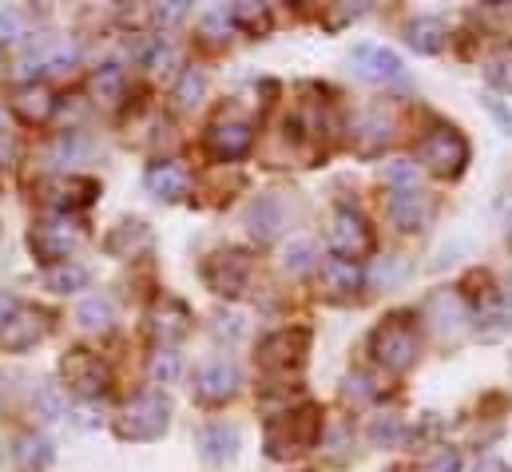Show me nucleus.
I'll return each instance as SVG.
<instances>
[{
    "instance_id": "423d86ee",
    "label": "nucleus",
    "mask_w": 512,
    "mask_h": 472,
    "mask_svg": "<svg viewBox=\"0 0 512 472\" xmlns=\"http://www.w3.org/2000/svg\"><path fill=\"white\" fill-rule=\"evenodd\" d=\"M330 250L342 258V262H362L374 254V231L370 223L358 215V211H338L330 219V231H326Z\"/></svg>"
},
{
    "instance_id": "b1692460",
    "label": "nucleus",
    "mask_w": 512,
    "mask_h": 472,
    "mask_svg": "<svg viewBox=\"0 0 512 472\" xmlns=\"http://www.w3.org/2000/svg\"><path fill=\"white\" fill-rule=\"evenodd\" d=\"M76 318H80V326L84 330H112V322H116V306H112V298L108 294H92V298H84L80 302V310H76Z\"/></svg>"
},
{
    "instance_id": "6ab92c4d",
    "label": "nucleus",
    "mask_w": 512,
    "mask_h": 472,
    "mask_svg": "<svg viewBox=\"0 0 512 472\" xmlns=\"http://www.w3.org/2000/svg\"><path fill=\"white\" fill-rule=\"evenodd\" d=\"M72 60H76V48L68 40H36L24 64H36V72H64Z\"/></svg>"
},
{
    "instance_id": "f8f14e48",
    "label": "nucleus",
    "mask_w": 512,
    "mask_h": 472,
    "mask_svg": "<svg viewBox=\"0 0 512 472\" xmlns=\"http://www.w3.org/2000/svg\"><path fill=\"white\" fill-rule=\"evenodd\" d=\"M203 143H207V151L215 159H243L251 151V143H255V131H251L247 119H219V123H211Z\"/></svg>"
},
{
    "instance_id": "9d476101",
    "label": "nucleus",
    "mask_w": 512,
    "mask_h": 472,
    "mask_svg": "<svg viewBox=\"0 0 512 472\" xmlns=\"http://www.w3.org/2000/svg\"><path fill=\"white\" fill-rule=\"evenodd\" d=\"M389 219H393L405 235L425 231V223L433 219V199H429L425 191H417V187H393V191H389Z\"/></svg>"
},
{
    "instance_id": "79ce46f5",
    "label": "nucleus",
    "mask_w": 512,
    "mask_h": 472,
    "mask_svg": "<svg viewBox=\"0 0 512 472\" xmlns=\"http://www.w3.org/2000/svg\"><path fill=\"white\" fill-rule=\"evenodd\" d=\"M477 472H512L505 461H497V457H485V461H477Z\"/></svg>"
},
{
    "instance_id": "9b49d317",
    "label": "nucleus",
    "mask_w": 512,
    "mask_h": 472,
    "mask_svg": "<svg viewBox=\"0 0 512 472\" xmlns=\"http://www.w3.org/2000/svg\"><path fill=\"white\" fill-rule=\"evenodd\" d=\"M44 334H48V314L44 310H28V306H16L12 318L0 326V346L12 350V354H20V350L36 346Z\"/></svg>"
},
{
    "instance_id": "1a4fd4ad",
    "label": "nucleus",
    "mask_w": 512,
    "mask_h": 472,
    "mask_svg": "<svg viewBox=\"0 0 512 472\" xmlns=\"http://www.w3.org/2000/svg\"><path fill=\"white\" fill-rule=\"evenodd\" d=\"M306 350H310V334L306 330H282V334H270L258 350V365L266 373H290L306 361Z\"/></svg>"
},
{
    "instance_id": "c85d7f7f",
    "label": "nucleus",
    "mask_w": 512,
    "mask_h": 472,
    "mask_svg": "<svg viewBox=\"0 0 512 472\" xmlns=\"http://www.w3.org/2000/svg\"><path fill=\"white\" fill-rule=\"evenodd\" d=\"M203 96H207V72L203 68H187L183 80H179V88H175L179 108H195Z\"/></svg>"
},
{
    "instance_id": "20e7f679",
    "label": "nucleus",
    "mask_w": 512,
    "mask_h": 472,
    "mask_svg": "<svg viewBox=\"0 0 512 472\" xmlns=\"http://www.w3.org/2000/svg\"><path fill=\"white\" fill-rule=\"evenodd\" d=\"M417 159H421L433 175H441V179H457V175L465 171V163H469V143H465L461 131H453V127H437V131H429V135L417 143Z\"/></svg>"
},
{
    "instance_id": "37998d69",
    "label": "nucleus",
    "mask_w": 512,
    "mask_h": 472,
    "mask_svg": "<svg viewBox=\"0 0 512 472\" xmlns=\"http://www.w3.org/2000/svg\"><path fill=\"white\" fill-rule=\"evenodd\" d=\"M8 151V123H4V112H0V155Z\"/></svg>"
},
{
    "instance_id": "ddd939ff",
    "label": "nucleus",
    "mask_w": 512,
    "mask_h": 472,
    "mask_svg": "<svg viewBox=\"0 0 512 472\" xmlns=\"http://www.w3.org/2000/svg\"><path fill=\"white\" fill-rule=\"evenodd\" d=\"M235 385H239V369H235L231 361H207V365H199V373H195V397L207 401V405L227 401V397L235 393Z\"/></svg>"
},
{
    "instance_id": "cd10ccee",
    "label": "nucleus",
    "mask_w": 512,
    "mask_h": 472,
    "mask_svg": "<svg viewBox=\"0 0 512 472\" xmlns=\"http://www.w3.org/2000/svg\"><path fill=\"white\" fill-rule=\"evenodd\" d=\"M44 282H48L52 290H60V294L84 290V286H88V270L76 266V262H60V266H48V270H44Z\"/></svg>"
},
{
    "instance_id": "2eb2a0df",
    "label": "nucleus",
    "mask_w": 512,
    "mask_h": 472,
    "mask_svg": "<svg viewBox=\"0 0 512 472\" xmlns=\"http://www.w3.org/2000/svg\"><path fill=\"white\" fill-rule=\"evenodd\" d=\"M143 183H147V191H151L155 199L175 203V199L187 195V187H191V171H187L183 163H151L147 175H143Z\"/></svg>"
},
{
    "instance_id": "4c0bfd02",
    "label": "nucleus",
    "mask_w": 512,
    "mask_h": 472,
    "mask_svg": "<svg viewBox=\"0 0 512 472\" xmlns=\"http://www.w3.org/2000/svg\"><path fill=\"white\" fill-rule=\"evenodd\" d=\"M36 405H40V417H44V421H56V417L64 413V405H60V397H56L52 385H40V389H36Z\"/></svg>"
},
{
    "instance_id": "c756f323",
    "label": "nucleus",
    "mask_w": 512,
    "mask_h": 472,
    "mask_svg": "<svg viewBox=\"0 0 512 472\" xmlns=\"http://www.w3.org/2000/svg\"><path fill=\"white\" fill-rule=\"evenodd\" d=\"M401 437H405L401 417L385 413V417H374V421H370V441H374L378 449H393V445H401Z\"/></svg>"
},
{
    "instance_id": "a211bd4d",
    "label": "nucleus",
    "mask_w": 512,
    "mask_h": 472,
    "mask_svg": "<svg viewBox=\"0 0 512 472\" xmlns=\"http://www.w3.org/2000/svg\"><path fill=\"white\" fill-rule=\"evenodd\" d=\"M405 40H409L417 52L433 56V52H441V48H445V40H449V28H445V20H441V16H417V20H409V28H405Z\"/></svg>"
},
{
    "instance_id": "58836bf2",
    "label": "nucleus",
    "mask_w": 512,
    "mask_h": 472,
    "mask_svg": "<svg viewBox=\"0 0 512 472\" xmlns=\"http://www.w3.org/2000/svg\"><path fill=\"white\" fill-rule=\"evenodd\" d=\"M378 389L370 385V377L366 373H354V377H346V397H358V401H366V397H374Z\"/></svg>"
},
{
    "instance_id": "0eeeda50",
    "label": "nucleus",
    "mask_w": 512,
    "mask_h": 472,
    "mask_svg": "<svg viewBox=\"0 0 512 472\" xmlns=\"http://www.w3.org/2000/svg\"><path fill=\"white\" fill-rule=\"evenodd\" d=\"M203 282L223 298H239L251 282V258L243 250H219L203 262Z\"/></svg>"
},
{
    "instance_id": "4468645a",
    "label": "nucleus",
    "mask_w": 512,
    "mask_h": 472,
    "mask_svg": "<svg viewBox=\"0 0 512 472\" xmlns=\"http://www.w3.org/2000/svg\"><path fill=\"white\" fill-rule=\"evenodd\" d=\"M350 64H354V72L362 80H374V84H385V80H397L401 76V60L389 48H382V44H358L354 56H350Z\"/></svg>"
},
{
    "instance_id": "72a5a7b5",
    "label": "nucleus",
    "mask_w": 512,
    "mask_h": 472,
    "mask_svg": "<svg viewBox=\"0 0 512 472\" xmlns=\"http://www.w3.org/2000/svg\"><path fill=\"white\" fill-rule=\"evenodd\" d=\"M231 16H235V24H243L251 36H262V32L270 28V12H266L262 4H239Z\"/></svg>"
},
{
    "instance_id": "5701e85b",
    "label": "nucleus",
    "mask_w": 512,
    "mask_h": 472,
    "mask_svg": "<svg viewBox=\"0 0 512 472\" xmlns=\"http://www.w3.org/2000/svg\"><path fill=\"white\" fill-rule=\"evenodd\" d=\"M100 195V183L96 179H80V175H68L52 187V203L56 207H88L92 199Z\"/></svg>"
},
{
    "instance_id": "ea45409f",
    "label": "nucleus",
    "mask_w": 512,
    "mask_h": 472,
    "mask_svg": "<svg viewBox=\"0 0 512 472\" xmlns=\"http://www.w3.org/2000/svg\"><path fill=\"white\" fill-rule=\"evenodd\" d=\"M147 64H151L155 72H163V68H171V64H175V48L159 40V44H155V48L147 52Z\"/></svg>"
},
{
    "instance_id": "4be33fe9",
    "label": "nucleus",
    "mask_w": 512,
    "mask_h": 472,
    "mask_svg": "<svg viewBox=\"0 0 512 472\" xmlns=\"http://www.w3.org/2000/svg\"><path fill=\"white\" fill-rule=\"evenodd\" d=\"M322 286H326L334 298H342V294H354V290L362 286V270H358V262L326 258V262H322Z\"/></svg>"
},
{
    "instance_id": "393cba45",
    "label": "nucleus",
    "mask_w": 512,
    "mask_h": 472,
    "mask_svg": "<svg viewBox=\"0 0 512 472\" xmlns=\"http://www.w3.org/2000/svg\"><path fill=\"white\" fill-rule=\"evenodd\" d=\"M92 100L104 104V108H120V100H124V72L116 64H108V68H100L92 76Z\"/></svg>"
},
{
    "instance_id": "412c9836",
    "label": "nucleus",
    "mask_w": 512,
    "mask_h": 472,
    "mask_svg": "<svg viewBox=\"0 0 512 472\" xmlns=\"http://www.w3.org/2000/svg\"><path fill=\"white\" fill-rule=\"evenodd\" d=\"M151 318H155V322H151V330H155L163 342H175V338H183V334H187V322H191L187 306H183V302H175V298L159 302Z\"/></svg>"
},
{
    "instance_id": "e433bc0d",
    "label": "nucleus",
    "mask_w": 512,
    "mask_h": 472,
    "mask_svg": "<svg viewBox=\"0 0 512 472\" xmlns=\"http://www.w3.org/2000/svg\"><path fill=\"white\" fill-rule=\"evenodd\" d=\"M175 373H179V357L171 354V350H159V354L151 357V377L155 381H175Z\"/></svg>"
},
{
    "instance_id": "6e6552de",
    "label": "nucleus",
    "mask_w": 512,
    "mask_h": 472,
    "mask_svg": "<svg viewBox=\"0 0 512 472\" xmlns=\"http://www.w3.org/2000/svg\"><path fill=\"white\" fill-rule=\"evenodd\" d=\"M60 377H64V385L76 393V397H100L104 389H108V365L100 361L96 354H88V350H68L64 361H60Z\"/></svg>"
},
{
    "instance_id": "7ed1b4c3",
    "label": "nucleus",
    "mask_w": 512,
    "mask_h": 472,
    "mask_svg": "<svg viewBox=\"0 0 512 472\" xmlns=\"http://www.w3.org/2000/svg\"><path fill=\"white\" fill-rule=\"evenodd\" d=\"M167 425H171V401L151 389V393H139L135 401H128V409L116 421V433L124 441H155L167 433Z\"/></svg>"
},
{
    "instance_id": "f03ea898",
    "label": "nucleus",
    "mask_w": 512,
    "mask_h": 472,
    "mask_svg": "<svg viewBox=\"0 0 512 472\" xmlns=\"http://www.w3.org/2000/svg\"><path fill=\"white\" fill-rule=\"evenodd\" d=\"M370 350L389 373H405L417 361V326L409 314H389L370 338Z\"/></svg>"
},
{
    "instance_id": "7c9ffc66",
    "label": "nucleus",
    "mask_w": 512,
    "mask_h": 472,
    "mask_svg": "<svg viewBox=\"0 0 512 472\" xmlns=\"http://www.w3.org/2000/svg\"><path fill=\"white\" fill-rule=\"evenodd\" d=\"M485 80H489L493 88H501V92H512V44L501 48V52L485 64Z\"/></svg>"
},
{
    "instance_id": "39448f33",
    "label": "nucleus",
    "mask_w": 512,
    "mask_h": 472,
    "mask_svg": "<svg viewBox=\"0 0 512 472\" xmlns=\"http://www.w3.org/2000/svg\"><path fill=\"white\" fill-rule=\"evenodd\" d=\"M80 242H84V227H76L68 215H60V219H44V223H36L32 235H28L32 254H36L44 266H60V262H68V254H72Z\"/></svg>"
},
{
    "instance_id": "aec40b11",
    "label": "nucleus",
    "mask_w": 512,
    "mask_h": 472,
    "mask_svg": "<svg viewBox=\"0 0 512 472\" xmlns=\"http://www.w3.org/2000/svg\"><path fill=\"white\" fill-rule=\"evenodd\" d=\"M12 104H16V112H20L24 123H44V119L52 116V108H56V100H52V92L44 84H24Z\"/></svg>"
},
{
    "instance_id": "473e14b6",
    "label": "nucleus",
    "mask_w": 512,
    "mask_h": 472,
    "mask_svg": "<svg viewBox=\"0 0 512 472\" xmlns=\"http://www.w3.org/2000/svg\"><path fill=\"white\" fill-rule=\"evenodd\" d=\"M147 227H143V223H120V231H116V235L108 238V250H112V254H124V246H128V250H135V246H147Z\"/></svg>"
},
{
    "instance_id": "dca6fc26",
    "label": "nucleus",
    "mask_w": 512,
    "mask_h": 472,
    "mask_svg": "<svg viewBox=\"0 0 512 472\" xmlns=\"http://www.w3.org/2000/svg\"><path fill=\"white\" fill-rule=\"evenodd\" d=\"M425 318L433 322V330H437V334H457V330L469 322V310H465L461 294L441 290V294H433V298L425 302Z\"/></svg>"
},
{
    "instance_id": "f257e3e1",
    "label": "nucleus",
    "mask_w": 512,
    "mask_h": 472,
    "mask_svg": "<svg viewBox=\"0 0 512 472\" xmlns=\"http://www.w3.org/2000/svg\"><path fill=\"white\" fill-rule=\"evenodd\" d=\"M322 437V409L318 405H298L266 425V457L270 461H290L302 457L318 445Z\"/></svg>"
},
{
    "instance_id": "2f4dec72",
    "label": "nucleus",
    "mask_w": 512,
    "mask_h": 472,
    "mask_svg": "<svg viewBox=\"0 0 512 472\" xmlns=\"http://www.w3.org/2000/svg\"><path fill=\"white\" fill-rule=\"evenodd\" d=\"M16 457H20V465H24L28 472H32V469H44V465L52 461V445H48L44 437H24V441H20V453H16Z\"/></svg>"
},
{
    "instance_id": "a878e982",
    "label": "nucleus",
    "mask_w": 512,
    "mask_h": 472,
    "mask_svg": "<svg viewBox=\"0 0 512 472\" xmlns=\"http://www.w3.org/2000/svg\"><path fill=\"white\" fill-rule=\"evenodd\" d=\"M354 139H358V151L374 155L382 143H389V119L382 112H366V116L354 123Z\"/></svg>"
},
{
    "instance_id": "c9c22d12",
    "label": "nucleus",
    "mask_w": 512,
    "mask_h": 472,
    "mask_svg": "<svg viewBox=\"0 0 512 472\" xmlns=\"http://www.w3.org/2000/svg\"><path fill=\"white\" fill-rule=\"evenodd\" d=\"M457 469H461L457 449H433V453L421 461V472H457Z\"/></svg>"
},
{
    "instance_id": "f704fd0d",
    "label": "nucleus",
    "mask_w": 512,
    "mask_h": 472,
    "mask_svg": "<svg viewBox=\"0 0 512 472\" xmlns=\"http://www.w3.org/2000/svg\"><path fill=\"white\" fill-rule=\"evenodd\" d=\"M282 266H286L290 274H306V270L314 266V246H310V242H294V246L286 250V258H282Z\"/></svg>"
},
{
    "instance_id": "c03bdc74",
    "label": "nucleus",
    "mask_w": 512,
    "mask_h": 472,
    "mask_svg": "<svg viewBox=\"0 0 512 472\" xmlns=\"http://www.w3.org/2000/svg\"><path fill=\"white\" fill-rule=\"evenodd\" d=\"M505 314H512V282L505 286Z\"/></svg>"
},
{
    "instance_id": "a19ab883",
    "label": "nucleus",
    "mask_w": 512,
    "mask_h": 472,
    "mask_svg": "<svg viewBox=\"0 0 512 472\" xmlns=\"http://www.w3.org/2000/svg\"><path fill=\"white\" fill-rule=\"evenodd\" d=\"M183 12H187L183 4H167V8H155V20H159V24H175Z\"/></svg>"
},
{
    "instance_id": "bb28decb",
    "label": "nucleus",
    "mask_w": 512,
    "mask_h": 472,
    "mask_svg": "<svg viewBox=\"0 0 512 472\" xmlns=\"http://www.w3.org/2000/svg\"><path fill=\"white\" fill-rule=\"evenodd\" d=\"M278 227H282V207H278V199H258L255 207H251V235L258 242H270V238L278 235Z\"/></svg>"
},
{
    "instance_id": "f3484780",
    "label": "nucleus",
    "mask_w": 512,
    "mask_h": 472,
    "mask_svg": "<svg viewBox=\"0 0 512 472\" xmlns=\"http://www.w3.org/2000/svg\"><path fill=\"white\" fill-rule=\"evenodd\" d=\"M199 449H203V461L227 465L239 453V429H231V425H207L199 433Z\"/></svg>"
}]
</instances>
